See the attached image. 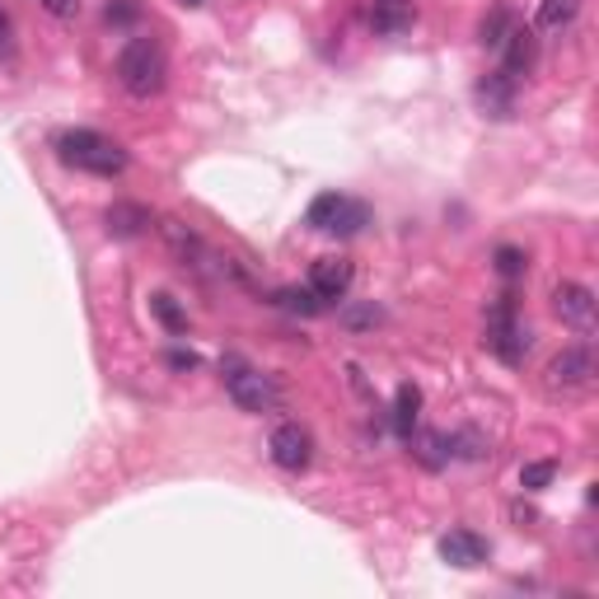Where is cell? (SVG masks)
Listing matches in <instances>:
<instances>
[{
    "instance_id": "2e32d148",
    "label": "cell",
    "mask_w": 599,
    "mask_h": 599,
    "mask_svg": "<svg viewBox=\"0 0 599 599\" xmlns=\"http://www.w3.org/2000/svg\"><path fill=\"white\" fill-rule=\"evenodd\" d=\"M370 225V206L366 202H356V197H342L337 202V216H333V225H328V234H361Z\"/></svg>"
},
{
    "instance_id": "277c9868",
    "label": "cell",
    "mask_w": 599,
    "mask_h": 599,
    "mask_svg": "<svg viewBox=\"0 0 599 599\" xmlns=\"http://www.w3.org/2000/svg\"><path fill=\"white\" fill-rule=\"evenodd\" d=\"M220 374H225V394L234 398V408H239V412L263 417V412H272L277 403H281V388H277L272 374H263V370L244 366L239 356H230V361L220 366Z\"/></svg>"
},
{
    "instance_id": "d6986e66",
    "label": "cell",
    "mask_w": 599,
    "mask_h": 599,
    "mask_svg": "<svg viewBox=\"0 0 599 599\" xmlns=\"http://www.w3.org/2000/svg\"><path fill=\"white\" fill-rule=\"evenodd\" d=\"M272 305L291 309V314H305V319H314V314H323V309H328L314 291H291V286H286V291H277V295H272Z\"/></svg>"
},
{
    "instance_id": "7a4b0ae2",
    "label": "cell",
    "mask_w": 599,
    "mask_h": 599,
    "mask_svg": "<svg viewBox=\"0 0 599 599\" xmlns=\"http://www.w3.org/2000/svg\"><path fill=\"white\" fill-rule=\"evenodd\" d=\"M117 85L127 89L131 99H155L164 85H169V56L155 38H131L123 56H117Z\"/></svg>"
},
{
    "instance_id": "ffe728a7",
    "label": "cell",
    "mask_w": 599,
    "mask_h": 599,
    "mask_svg": "<svg viewBox=\"0 0 599 599\" xmlns=\"http://www.w3.org/2000/svg\"><path fill=\"white\" fill-rule=\"evenodd\" d=\"M511 28H515L511 10H506V5H497V10H492L487 20H483V28H477V38H483V48H501V42H506V34H511Z\"/></svg>"
},
{
    "instance_id": "cb8c5ba5",
    "label": "cell",
    "mask_w": 599,
    "mask_h": 599,
    "mask_svg": "<svg viewBox=\"0 0 599 599\" xmlns=\"http://www.w3.org/2000/svg\"><path fill=\"white\" fill-rule=\"evenodd\" d=\"M487 455V441L477 436V431H459V436H449V459H483Z\"/></svg>"
},
{
    "instance_id": "f546056e",
    "label": "cell",
    "mask_w": 599,
    "mask_h": 599,
    "mask_svg": "<svg viewBox=\"0 0 599 599\" xmlns=\"http://www.w3.org/2000/svg\"><path fill=\"white\" fill-rule=\"evenodd\" d=\"M0 42H5V14H0Z\"/></svg>"
},
{
    "instance_id": "603a6c76",
    "label": "cell",
    "mask_w": 599,
    "mask_h": 599,
    "mask_svg": "<svg viewBox=\"0 0 599 599\" xmlns=\"http://www.w3.org/2000/svg\"><path fill=\"white\" fill-rule=\"evenodd\" d=\"M552 473H558V463H552V459H534V463H524V469H520V487L524 492H544L552 483Z\"/></svg>"
},
{
    "instance_id": "484cf974",
    "label": "cell",
    "mask_w": 599,
    "mask_h": 599,
    "mask_svg": "<svg viewBox=\"0 0 599 599\" xmlns=\"http://www.w3.org/2000/svg\"><path fill=\"white\" fill-rule=\"evenodd\" d=\"M384 319L380 305H356V309H342V328H352V333H361V328H374Z\"/></svg>"
},
{
    "instance_id": "52a82bcc",
    "label": "cell",
    "mask_w": 599,
    "mask_h": 599,
    "mask_svg": "<svg viewBox=\"0 0 599 599\" xmlns=\"http://www.w3.org/2000/svg\"><path fill=\"white\" fill-rule=\"evenodd\" d=\"M552 314H558L566 328H576V333H590L595 328V291L581 286V281H562V286L552 291Z\"/></svg>"
},
{
    "instance_id": "7402d4cb",
    "label": "cell",
    "mask_w": 599,
    "mask_h": 599,
    "mask_svg": "<svg viewBox=\"0 0 599 599\" xmlns=\"http://www.w3.org/2000/svg\"><path fill=\"white\" fill-rule=\"evenodd\" d=\"M576 10H581V0H544V5H538V28H562V24H572Z\"/></svg>"
},
{
    "instance_id": "3957f363",
    "label": "cell",
    "mask_w": 599,
    "mask_h": 599,
    "mask_svg": "<svg viewBox=\"0 0 599 599\" xmlns=\"http://www.w3.org/2000/svg\"><path fill=\"white\" fill-rule=\"evenodd\" d=\"M487 352L497 356L501 366H520L524 356H530V328L520 323V309H515V295L506 291V295H497L492 300V309H487Z\"/></svg>"
},
{
    "instance_id": "8992f818",
    "label": "cell",
    "mask_w": 599,
    "mask_h": 599,
    "mask_svg": "<svg viewBox=\"0 0 599 599\" xmlns=\"http://www.w3.org/2000/svg\"><path fill=\"white\" fill-rule=\"evenodd\" d=\"M267 455H272L277 469H286V473H305L309 463H314V436L300 422H281L272 431V441H267Z\"/></svg>"
},
{
    "instance_id": "4dcf8cb0",
    "label": "cell",
    "mask_w": 599,
    "mask_h": 599,
    "mask_svg": "<svg viewBox=\"0 0 599 599\" xmlns=\"http://www.w3.org/2000/svg\"><path fill=\"white\" fill-rule=\"evenodd\" d=\"M183 5H192V10H197V5H206V0H183Z\"/></svg>"
},
{
    "instance_id": "8fae6325",
    "label": "cell",
    "mask_w": 599,
    "mask_h": 599,
    "mask_svg": "<svg viewBox=\"0 0 599 599\" xmlns=\"http://www.w3.org/2000/svg\"><path fill=\"white\" fill-rule=\"evenodd\" d=\"M506 75H511V80H520V75H530L534 66H538V38H534V28H511V34H506Z\"/></svg>"
},
{
    "instance_id": "44dd1931",
    "label": "cell",
    "mask_w": 599,
    "mask_h": 599,
    "mask_svg": "<svg viewBox=\"0 0 599 599\" xmlns=\"http://www.w3.org/2000/svg\"><path fill=\"white\" fill-rule=\"evenodd\" d=\"M337 202H342V192H319V197L309 202V212H305V225L309 230H328L337 216Z\"/></svg>"
},
{
    "instance_id": "f1b7e54d",
    "label": "cell",
    "mask_w": 599,
    "mask_h": 599,
    "mask_svg": "<svg viewBox=\"0 0 599 599\" xmlns=\"http://www.w3.org/2000/svg\"><path fill=\"white\" fill-rule=\"evenodd\" d=\"M169 366L174 370H197V356H192V352H169Z\"/></svg>"
},
{
    "instance_id": "5bb4252c",
    "label": "cell",
    "mask_w": 599,
    "mask_h": 599,
    "mask_svg": "<svg viewBox=\"0 0 599 599\" xmlns=\"http://www.w3.org/2000/svg\"><path fill=\"white\" fill-rule=\"evenodd\" d=\"M388 417H394V431H398V436L408 441L412 431H417V417H422V388H417V384H398L394 412H388Z\"/></svg>"
},
{
    "instance_id": "e0dca14e",
    "label": "cell",
    "mask_w": 599,
    "mask_h": 599,
    "mask_svg": "<svg viewBox=\"0 0 599 599\" xmlns=\"http://www.w3.org/2000/svg\"><path fill=\"white\" fill-rule=\"evenodd\" d=\"M160 230H164V239H169V248L178 253V258H183V267L202 258V239H197V234H192V230H188V225H183V220H164V225H160Z\"/></svg>"
},
{
    "instance_id": "ac0fdd59",
    "label": "cell",
    "mask_w": 599,
    "mask_h": 599,
    "mask_svg": "<svg viewBox=\"0 0 599 599\" xmlns=\"http://www.w3.org/2000/svg\"><path fill=\"white\" fill-rule=\"evenodd\" d=\"M150 314H155V319L169 328V333H188V309L178 305L169 291H155V295H150Z\"/></svg>"
},
{
    "instance_id": "d4e9b609",
    "label": "cell",
    "mask_w": 599,
    "mask_h": 599,
    "mask_svg": "<svg viewBox=\"0 0 599 599\" xmlns=\"http://www.w3.org/2000/svg\"><path fill=\"white\" fill-rule=\"evenodd\" d=\"M524 267H530V258H524V248H515V244H501V248H497V272H501L506 281L524 277Z\"/></svg>"
},
{
    "instance_id": "7c38bea8",
    "label": "cell",
    "mask_w": 599,
    "mask_h": 599,
    "mask_svg": "<svg viewBox=\"0 0 599 599\" xmlns=\"http://www.w3.org/2000/svg\"><path fill=\"white\" fill-rule=\"evenodd\" d=\"M103 225H109L113 239H141L150 230V212L141 202H113L109 212H103Z\"/></svg>"
},
{
    "instance_id": "30bf717a",
    "label": "cell",
    "mask_w": 599,
    "mask_h": 599,
    "mask_svg": "<svg viewBox=\"0 0 599 599\" xmlns=\"http://www.w3.org/2000/svg\"><path fill=\"white\" fill-rule=\"evenodd\" d=\"M473 94H477V109H483L487 117H497V123H506V117L515 113V80H511L506 71L483 75Z\"/></svg>"
},
{
    "instance_id": "4316f807",
    "label": "cell",
    "mask_w": 599,
    "mask_h": 599,
    "mask_svg": "<svg viewBox=\"0 0 599 599\" xmlns=\"http://www.w3.org/2000/svg\"><path fill=\"white\" fill-rule=\"evenodd\" d=\"M103 20H109L113 28H131L141 20V5L137 0H109V10H103Z\"/></svg>"
},
{
    "instance_id": "83f0119b",
    "label": "cell",
    "mask_w": 599,
    "mask_h": 599,
    "mask_svg": "<svg viewBox=\"0 0 599 599\" xmlns=\"http://www.w3.org/2000/svg\"><path fill=\"white\" fill-rule=\"evenodd\" d=\"M48 14H56V20H75L80 14V0H38Z\"/></svg>"
},
{
    "instance_id": "4fadbf2b",
    "label": "cell",
    "mask_w": 599,
    "mask_h": 599,
    "mask_svg": "<svg viewBox=\"0 0 599 599\" xmlns=\"http://www.w3.org/2000/svg\"><path fill=\"white\" fill-rule=\"evenodd\" d=\"M412 20H417V5H412V0H374V10H370L374 34H388V38L408 34Z\"/></svg>"
},
{
    "instance_id": "ba28073f",
    "label": "cell",
    "mask_w": 599,
    "mask_h": 599,
    "mask_svg": "<svg viewBox=\"0 0 599 599\" xmlns=\"http://www.w3.org/2000/svg\"><path fill=\"white\" fill-rule=\"evenodd\" d=\"M352 281H356V267L347 258H314L309 263V291L323 300H342L352 291Z\"/></svg>"
},
{
    "instance_id": "9c48e42d",
    "label": "cell",
    "mask_w": 599,
    "mask_h": 599,
    "mask_svg": "<svg viewBox=\"0 0 599 599\" xmlns=\"http://www.w3.org/2000/svg\"><path fill=\"white\" fill-rule=\"evenodd\" d=\"M487 538L483 534H473V530H449L441 538V558L449 566H459V572H473V566H483L487 562Z\"/></svg>"
},
{
    "instance_id": "6da1fadb",
    "label": "cell",
    "mask_w": 599,
    "mask_h": 599,
    "mask_svg": "<svg viewBox=\"0 0 599 599\" xmlns=\"http://www.w3.org/2000/svg\"><path fill=\"white\" fill-rule=\"evenodd\" d=\"M56 160L71 164V169H80V174H94V178H117L127 169V150L113 137L89 131V127L62 131V137H56Z\"/></svg>"
},
{
    "instance_id": "5b68a950",
    "label": "cell",
    "mask_w": 599,
    "mask_h": 599,
    "mask_svg": "<svg viewBox=\"0 0 599 599\" xmlns=\"http://www.w3.org/2000/svg\"><path fill=\"white\" fill-rule=\"evenodd\" d=\"M590 384H595V356H590V347H566L562 356H552V366H548V388H552V394L576 398V394H586Z\"/></svg>"
},
{
    "instance_id": "9a60e30c",
    "label": "cell",
    "mask_w": 599,
    "mask_h": 599,
    "mask_svg": "<svg viewBox=\"0 0 599 599\" xmlns=\"http://www.w3.org/2000/svg\"><path fill=\"white\" fill-rule=\"evenodd\" d=\"M408 445H412V459L422 463V469H445L449 463V436H441V431H422V436H408Z\"/></svg>"
}]
</instances>
